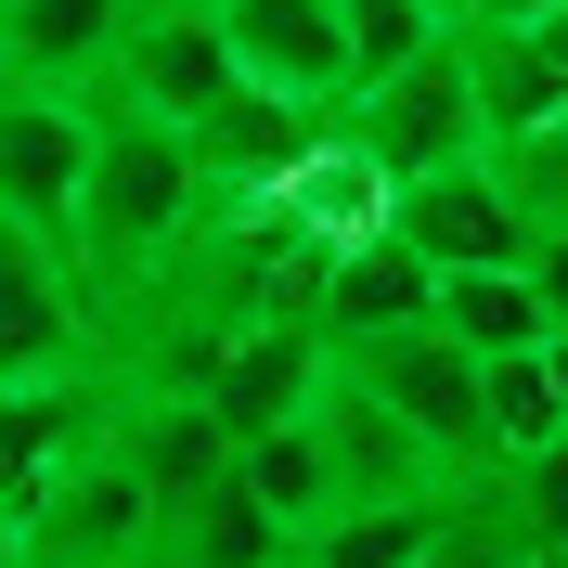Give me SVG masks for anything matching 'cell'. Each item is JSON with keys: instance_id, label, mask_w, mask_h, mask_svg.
Listing matches in <instances>:
<instances>
[{"instance_id": "obj_6", "label": "cell", "mask_w": 568, "mask_h": 568, "mask_svg": "<svg viewBox=\"0 0 568 568\" xmlns=\"http://www.w3.org/2000/svg\"><path fill=\"white\" fill-rule=\"evenodd\" d=\"M388 233L426 272H530V246H542V220L504 194L491 155H453V169H426V181H388Z\"/></svg>"}, {"instance_id": "obj_21", "label": "cell", "mask_w": 568, "mask_h": 568, "mask_svg": "<svg viewBox=\"0 0 568 568\" xmlns=\"http://www.w3.org/2000/svg\"><path fill=\"white\" fill-rule=\"evenodd\" d=\"M491 169H504V194H517V207L556 233V220H568V104L530 116V130H504V142H491Z\"/></svg>"}, {"instance_id": "obj_9", "label": "cell", "mask_w": 568, "mask_h": 568, "mask_svg": "<svg viewBox=\"0 0 568 568\" xmlns=\"http://www.w3.org/2000/svg\"><path fill=\"white\" fill-rule=\"evenodd\" d=\"M116 426V375L104 362H78V375H0V517H27L52 491V465L78 439H104Z\"/></svg>"}, {"instance_id": "obj_13", "label": "cell", "mask_w": 568, "mask_h": 568, "mask_svg": "<svg viewBox=\"0 0 568 568\" xmlns=\"http://www.w3.org/2000/svg\"><path fill=\"white\" fill-rule=\"evenodd\" d=\"M323 130H336L323 104H284V91L246 78L220 116H194V169H207V194H284V181L323 155Z\"/></svg>"}, {"instance_id": "obj_20", "label": "cell", "mask_w": 568, "mask_h": 568, "mask_svg": "<svg viewBox=\"0 0 568 568\" xmlns=\"http://www.w3.org/2000/svg\"><path fill=\"white\" fill-rule=\"evenodd\" d=\"M478 400H491V465L530 453V439H568V388H556L542 349H491L478 362Z\"/></svg>"}, {"instance_id": "obj_11", "label": "cell", "mask_w": 568, "mask_h": 568, "mask_svg": "<svg viewBox=\"0 0 568 568\" xmlns=\"http://www.w3.org/2000/svg\"><path fill=\"white\" fill-rule=\"evenodd\" d=\"M78 181H91V91H13L0 78V207L65 233Z\"/></svg>"}, {"instance_id": "obj_14", "label": "cell", "mask_w": 568, "mask_h": 568, "mask_svg": "<svg viewBox=\"0 0 568 568\" xmlns=\"http://www.w3.org/2000/svg\"><path fill=\"white\" fill-rule=\"evenodd\" d=\"M130 0H0V78L13 91H104Z\"/></svg>"}, {"instance_id": "obj_17", "label": "cell", "mask_w": 568, "mask_h": 568, "mask_svg": "<svg viewBox=\"0 0 568 568\" xmlns=\"http://www.w3.org/2000/svg\"><path fill=\"white\" fill-rule=\"evenodd\" d=\"M155 542H169V556H194V568H297V530L246 491V465H233V478H207L194 504H169V517H155Z\"/></svg>"}, {"instance_id": "obj_12", "label": "cell", "mask_w": 568, "mask_h": 568, "mask_svg": "<svg viewBox=\"0 0 568 568\" xmlns=\"http://www.w3.org/2000/svg\"><path fill=\"white\" fill-rule=\"evenodd\" d=\"M426 297H439V272L400 246L388 220L349 233V246H323V272H311V323H323V349H336V362L375 349V336H400V323H426Z\"/></svg>"}, {"instance_id": "obj_10", "label": "cell", "mask_w": 568, "mask_h": 568, "mask_svg": "<svg viewBox=\"0 0 568 568\" xmlns=\"http://www.w3.org/2000/svg\"><path fill=\"white\" fill-rule=\"evenodd\" d=\"M220 39H233V65L284 104H323L349 116V27H336V0H220Z\"/></svg>"}, {"instance_id": "obj_26", "label": "cell", "mask_w": 568, "mask_h": 568, "mask_svg": "<svg viewBox=\"0 0 568 568\" xmlns=\"http://www.w3.org/2000/svg\"><path fill=\"white\" fill-rule=\"evenodd\" d=\"M142 568H194V556H169V542H155V556H142Z\"/></svg>"}, {"instance_id": "obj_22", "label": "cell", "mask_w": 568, "mask_h": 568, "mask_svg": "<svg viewBox=\"0 0 568 568\" xmlns=\"http://www.w3.org/2000/svg\"><path fill=\"white\" fill-rule=\"evenodd\" d=\"M517 39H530V52H542V78H556V91H568V0H542V13H530V27H517Z\"/></svg>"}, {"instance_id": "obj_7", "label": "cell", "mask_w": 568, "mask_h": 568, "mask_svg": "<svg viewBox=\"0 0 568 568\" xmlns=\"http://www.w3.org/2000/svg\"><path fill=\"white\" fill-rule=\"evenodd\" d=\"M323 388H336V349H323L311 311H258V323H233V336L207 349V375H194V400L233 426V453H246L258 426H297Z\"/></svg>"}, {"instance_id": "obj_5", "label": "cell", "mask_w": 568, "mask_h": 568, "mask_svg": "<svg viewBox=\"0 0 568 568\" xmlns=\"http://www.w3.org/2000/svg\"><path fill=\"white\" fill-rule=\"evenodd\" d=\"M233 91H246V65H233V39H220V0H130L104 104H142V116H169V130H194V116H220Z\"/></svg>"}, {"instance_id": "obj_24", "label": "cell", "mask_w": 568, "mask_h": 568, "mask_svg": "<svg viewBox=\"0 0 568 568\" xmlns=\"http://www.w3.org/2000/svg\"><path fill=\"white\" fill-rule=\"evenodd\" d=\"M426 568H504V556H491V542H465V530H453V542H439Z\"/></svg>"}, {"instance_id": "obj_8", "label": "cell", "mask_w": 568, "mask_h": 568, "mask_svg": "<svg viewBox=\"0 0 568 568\" xmlns=\"http://www.w3.org/2000/svg\"><path fill=\"white\" fill-rule=\"evenodd\" d=\"M78 362H91V284L65 233L0 207V375H78Z\"/></svg>"}, {"instance_id": "obj_1", "label": "cell", "mask_w": 568, "mask_h": 568, "mask_svg": "<svg viewBox=\"0 0 568 568\" xmlns=\"http://www.w3.org/2000/svg\"><path fill=\"white\" fill-rule=\"evenodd\" d=\"M207 207L220 194H207V169H194V130L91 91V181H78V220H65L78 284H91V297H104V284H142Z\"/></svg>"}, {"instance_id": "obj_18", "label": "cell", "mask_w": 568, "mask_h": 568, "mask_svg": "<svg viewBox=\"0 0 568 568\" xmlns=\"http://www.w3.org/2000/svg\"><path fill=\"white\" fill-rule=\"evenodd\" d=\"M426 323L453 336V349H542L556 336V311H542V284L530 272H439V297H426Z\"/></svg>"}, {"instance_id": "obj_19", "label": "cell", "mask_w": 568, "mask_h": 568, "mask_svg": "<svg viewBox=\"0 0 568 568\" xmlns=\"http://www.w3.org/2000/svg\"><path fill=\"white\" fill-rule=\"evenodd\" d=\"M233 465H246V491L272 504L284 530H323V517L349 504V491H336V439H323V414H297V426H258V439H246Z\"/></svg>"}, {"instance_id": "obj_25", "label": "cell", "mask_w": 568, "mask_h": 568, "mask_svg": "<svg viewBox=\"0 0 568 568\" xmlns=\"http://www.w3.org/2000/svg\"><path fill=\"white\" fill-rule=\"evenodd\" d=\"M0 568H27V530H13V517H0Z\"/></svg>"}, {"instance_id": "obj_23", "label": "cell", "mask_w": 568, "mask_h": 568, "mask_svg": "<svg viewBox=\"0 0 568 568\" xmlns=\"http://www.w3.org/2000/svg\"><path fill=\"white\" fill-rule=\"evenodd\" d=\"M530 13H542V0H465L453 27H530Z\"/></svg>"}, {"instance_id": "obj_3", "label": "cell", "mask_w": 568, "mask_h": 568, "mask_svg": "<svg viewBox=\"0 0 568 568\" xmlns=\"http://www.w3.org/2000/svg\"><path fill=\"white\" fill-rule=\"evenodd\" d=\"M336 375H362V388L400 414V439H414L439 478H478L491 465V400H478V349H453L439 323H400V336H375V349H349Z\"/></svg>"}, {"instance_id": "obj_16", "label": "cell", "mask_w": 568, "mask_h": 568, "mask_svg": "<svg viewBox=\"0 0 568 568\" xmlns=\"http://www.w3.org/2000/svg\"><path fill=\"white\" fill-rule=\"evenodd\" d=\"M453 542V478L439 491H362L323 530H297V568H426Z\"/></svg>"}, {"instance_id": "obj_2", "label": "cell", "mask_w": 568, "mask_h": 568, "mask_svg": "<svg viewBox=\"0 0 568 568\" xmlns=\"http://www.w3.org/2000/svg\"><path fill=\"white\" fill-rule=\"evenodd\" d=\"M349 142L388 181H426L453 155H491V116H478V65H465V27H439L414 65H388L375 91H349Z\"/></svg>"}, {"instance_id": "obj_4", "label": "cell", "mask_w": 568, "mask_h": 568, "mask_svg": "<svg viewBox=\"0 0 568 568\" xmlns=\"http://www.w3.org/2000/svg\"><path fill=\"white\" fill-rule=\"evenodd\" d=\"M27 530V568H142L155 556V491H142V465L104 439H78L65 465H52V491L13 517Z\"/></svg>"}, {"instance_id": "obj_15", "label": "cell", "mask_w": 568, "mask_h": 568, "mask_svg": "<svg viewBox=\"0 0 568 568\" xmlns=\"http://www.w3.org/2000/svg\"><path fill=\"white\" fill-rule=\"evenodd\" d=\"M116 453L142 465V491H155V517H169V504H194L207 478H233V426H220L194 388H116Z\"/></svg>"}]
</instances>
